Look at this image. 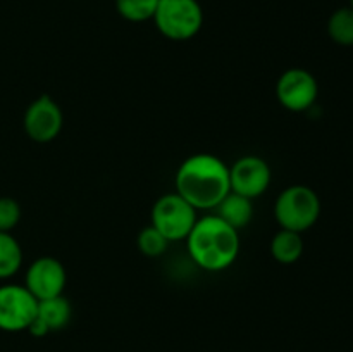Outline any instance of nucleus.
<instances>
[{
    "label": "nucleus",
    "mask_w": 353,
    "mask_h": 352,
    "mask_svg": "<svg viewBox=\"0 0 353 352\" xmlns=\"http://www.w3.org/2000/svg\"><path fill=\"white\" fill-rule=\"evenodd\" d=\"M321 216V200L316 190L307 185H292L283 190L274 204V217L281 230H310Z\"/></svg>",
    "instance_id": "obj_3"
},
{
    "label": "nucleus",
    "mask_w": 353,
    "mask_h": 352,
    "mask_svg": "<svg viewBox=\"0 0 353 352\" xmlns=\"http://www.w3.org/2000/svg\"><path fill=\"white\" fill-rule=\"evenodd\" d=\"M65 283H68V273L64 264L52 255H41L34 259L28 266L24 276V286L37 300L62 295Z\"/></svg>",
    "instance_id": "obj_10"
},
{
    "label": "nucleus",
    "mask_w": 353,
    "mask_h": 352,
    "mask_svg": "<svg viewBox=\"0 0 353 352\" xmlns=\"http://www.w3.org/2000/svg\"><path fill=\"white\" fill-rule=\"evenodd\" d=\"M216 216H219L221 219L226 221L230 226H233L234 230L240 231L241 228L248 226L254 217V204L252 199H247L243 195H238V193L231 192L217 204Z\"/></svg>",
    "instance_id": "obj_11"
},
{
    "label": "nucleus",
    "mask_w": 353,
    "mask_h": 352,
    "mask_svg": "<svg viewBox=\"0 0 353 352\" xmlns=\"http://www.w3.org/2000/svg\"><path fill=\"white\" fill-rule=\"evenodd\" d=\"M26 331H30V335H33V337H37V338H41V337H45V335L50 333V330H48L47 324H45L38 316L33 317V321H31Z\"/></svg>",
    "instance_id": "obj_19"
},
{
    "label": "nucleus",
    "mask_w": 353,
    "mask_h": 352,
    "mask_svg": "<svg viewBox=\"0 0 353 352\" xmlns=\"http://www.w3.org/2000/svg\"><path fill=\"white\" fill-rule=\"evenodd\" d=\"M159 0H116V10L130 23H145L154 19Z\"/></svg>",
    "instance_id": "obj_16"
},
{
    "label": "nucleus",
    "mask_w": 353,
    "mask_h": 352,
    "mask_svg": "<svg viewBox=\"0 0 353 352\" xmlns=\"http://www.w3.org/2000/svg\"><path fill=\"white\" fill-rule=\"evenodd\" d=\"M21 221V206L10 197H0V231H10Z\"/></svg>",
    "instance_id": "obj_18"
},
{
    "label": "nucleus",
    "mask_w": 353,
    "mask_h": 352,
    "mask_svg": "<svg viewBox=\"0 0 353 352\" xmlns=\"http://www.w3.org/2000/svg\"><path fill=\"white\" fill-rule=\"evenodd\" d=\"M169 244H171V242H169L164 235L159 233L152 224L141 228V231L137 237L138 251L143 255H147V257H159V255H162L168 251Z\"/></svg>",
    "instance_id": "obj_17"
},
{
    "label": "nucleus",
    "mask_w": 353,
    "mask_h": 352,
    "mask_svg": "<svg viewBox=\"0 0 353 352\" xmlns=\"http://www.w3.org/2000/svg\"><path fill=\"white\" fill-rule=\"evenodd\" d=\"M319 85L316 76L302 68L286 69L276 83L278 102L290 113H305L316 104Z\"/></svg>",
    "instance_id": "obj_7"
},
{
    "label": "nucleus",
    "mask_w": 353,
    "mask_h": 352,
    "mask_svg": "<svg viewBox=\"0 0 353 352\" xmlns=\"http://www.w3.org/2000/svg\"><path fill=\"white\" fill-rule=\"evenodd\" d=\"M176 193L196 211H214L230 193V166L214 154H193L179 164Z\"/></svg>",
    "instance_id": "obj_1"
},
{
    "label": "nucleus",
    "mask_w": 353,
    "mask_h": 352,
    "mask_svg": "<svg viewBox=\"0 0 353 352\" xmlns=\"http://www.w3.org/2000/svg\"><path fill=\"white\" fill-rule=\"evenodd\" d=\"M62 124H64L62 109L47 93L37 97L26 107L23 117L24 133L37 144H48L55 140L62 131Z\"/></svg>",
    "instance_id": "obj_8"
},
{
    "label": "nucleus",
    "mask_w": 353,
    "mask_h": 352,
    "mask_svg": "<svg viewBox=\"0 0 353 352\" xmlns=\"http://www.w3.org/2000/svg\"><path fill=\"white\" fill-rule=\"evenodd\" d=\"M199 211L190 206L179 193H165L155 200L152 207V226L164 235L169 242L186 240L195 226Z\"/></svg>",
    "instance_id": "obj_5"
},
{
    "label": "nucleus",
    "mask_w": 353,
    "mask_h": 352,
    "mask_svg": "<svg viewBox=\"0 0 353 352\" xmlns=\"http://www.w3.org/2000/svg\"><path fill=\"white\" fill-rule=\"evenodd\" d=\"M186 248L196 266L205 271H224L240 254V235L216 214L199 217L186 237Z\"/></svg>",
    "instance_id": "obj_2"
},
{
    "label": "nucleus",
    "mask_w": 353,
    "mask_h": 352,
    "mask_svg": "<svg viewBox=\"0 0 353 352\" xmlns=\"http://www.w3.org/2000/svg\"><path fill=\"white\" fill-rule=\"evenodd\" d=\"M327 35L331 40L343 47L353 45V9L352 7H341L331 14L327 21Z\"/></svg>",
    "instance_id": "obj_15"
},
{
    "label": "nucleus",
    "mask_w": 353,
    "mask_h": 352,
    "mask_svg": "<svg viewBox=\"0 0 353 352\" xmlns=\"http://www.w3.org/2000/svg\"><path fill=\"white\" fill-rule=\"evenodd\" d=\"M38 300L24 285L3 283L0 285V330L17 333L28 330L37 316Z\"/></svg>",
    "instance_id": "obj_6"
},
{
    "label": "nucleus",
    "mask_w": 353,
    "mask_h": 352,
    "mask_svg": "<svg viewBox=\"0 0 353 352\" xmlns=\"http://www.w3.org/2000/svg\"><path fill=\"white\" fill-rule=\"evenodd\" d=\"M23 266V248L12 233L0 231V280H9Z\"/></svg>",
    "instance_id": "obj_14"
},
{
    "label": "nucleus",
    "mask_w": 353,
    "mask_h": 352,
    "mask_svg": "<svg viewBox=\"0 0 353 352\" xmlns=\"http://www.w3.org/2000/svg\"><path fill=\"white\" fill-rule=\"evenodd\" d=\"M350 7L353 9V0H350Z\"/></svg>",
    "instance_id": "obj_20"
},
{
    "label": "nucleus",
    "mask_w": 353,
    "mask_h": 352,
    "mask_svg": "<svg viewBox=\"0 0 353 352\" xmlns=\"http://www.w3.org/2000/svg\"><path fill=\"white\" fill-rule=\"evenodd\" d=\"M303 254L302 233L290 230H279L271 240V255L279 264H295Z\"/></svg>",
    "instance_id": "obj_12"
},
{
    "label": "nucleus",
    "mask_w": 353,
    "mask_h": 352,
    "mask_svg": "<svg viewBox=\"0 0 353 352\" xmlns=\"http://www.w3.org/2000/svg\"><path fill=\"white\" fill-rule=\"evenodd\" d=\"M272 171L268 161L259 155H243L230 166L231 192L247 199H257L268 192Z\"/></svg>",
    "instance_id": "obj_9"
},
{
    "label": "nucleus",
    "mask_w": 353,
    "mask_h": 352,
    "mask_svg": "<svg viewBox=\"0 0 353 352\" xmlns=\"http://www.w3.org/2000/svg\"><path fill=\"white\" fill-rule=\"evenodd\" d=\"M71 304L64 295L52 297V299L38 300L37 316L48 326V330L55 331L64 328L71 320Z\"/></svg>",
    "instance_id": "obj_13"
},
{
    "label": "nucleus",
    "mask_w": 353,
    "mask_h": 352,
    "mask_svg": "<svg viewBox=\"0 0 353 352\" xmlns=\"http://www.w3.org/2000/svg\"><path fill=\"white\" fill-rule=\"evenodd\" d=\"M152 21L168 40L186 41L202 30L203 9L199 0H159Z\"/></svg>",
    "instance_id": "obj_4"
}]
</instances>
